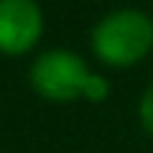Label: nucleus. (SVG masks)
Masks as SVG:
<instances>
[{
  "mask_svg": "<svg viewBox=\"0 0 153 153\" xmlns=\"http://www.w3.org/2000/svg\"><path fill=\"white\" fill-rule=\"evenodd\" d=\"M91 48L102 62L129 67L153 48V19L134 8L113 11L94 27Z\"/></svg>",
  "mask_w": 153,
  "mask_h": 153,
  "instance_id": "f257e3e1",
  "label": "nucleus"
},
{
  "mask_svg": "<svg viewBox=\"0 0 153 153\" xmlns=\"http://www.w3.org/2000/svg\"><path fill=\"white\" fill-rule=\"evenodd\" d=\"M89 78V67L73 51H46L35 59L30 70L35 91L54 102H70L75 97H83Z\"/></svg>",
  "mask_w": 153,
  "mask_h": 153,
  "instance_id": "f03ea898",
  "label": "nucleus"
},
{
  "mask_svg": "<svg viewBox=\"0 0 153 153\" xmlns=\"http://www.w3.org/2000/svg\"><path fill=\"white\" fill-rule=\"evenodd\" d=\"M43 30V16L35 0H0V51H30Z\"/></svg>",
  "mask_w": 153,
  "mask_h": 153,
  "instance_id": "7ed1b4c3",
  "label": "nucleus"
},
{
  "mask_svg": "<svg viewBox=\"0 0 153 153\" xmlns=\"http://www.w3.org/2000/svg\"><path fill=\"white\" fill-rule=\"evenodd\" d=\"M140 121H143V129L153 134V83L145 89V94L140 100Z\"/></svg>",
  "mask_w": 153,
  "mask_h": 153,
  "instance_id": "20e7f679",
  "label": "nucleus"
},
{
  "mask_svg": "<svg viewBox=\"0 0 153 153\" xmlns=\"http://www.w3.org/2000/svg\"><path fill=\"white\" fill-rule=\"evenodd\" d=\"M108 81L105 78H100V75H91L89 78V83H86V91H83V97L86 100H91V102H102L105 97H108Z\"/></svg>",
  "mask_w": 153,
  "mask_h": 153,
  "instance_id": "39448f33",
  "label": "nucleus"
}]
</instances>
